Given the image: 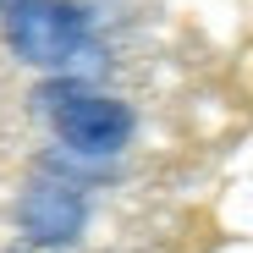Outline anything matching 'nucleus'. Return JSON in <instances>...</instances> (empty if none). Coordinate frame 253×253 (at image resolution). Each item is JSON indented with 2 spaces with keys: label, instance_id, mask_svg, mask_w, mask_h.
Wrapping results in <instances>:
<instances>
[{
  "label": "nucleus",
  "instance_id": "obj_2",
  "mask_svg": "<svg viewBox=\"0 0 253 253\" xmlns=\"http://www.w3.org/2000/svg\"><path fill=\"white\" fill-rule=\"evenodd\" d=\"M39 110H50L55 132L66 149L77 154H116L126 138H132V110L110 94H88L77 83H61V88H39Z\"/></svg>",
  "mask_w": 253,
  "mask_h": 253
},
{
  "label": "nucleus",
  "instance_id": "obj_4",
  "mask_svg": "<svg viewBox=\"0 0 253 253\" xmlns=\"http://www.w3.org/2000/svg\"><path fill=\"white\" fill-rule=\"evenodd\" d=\"M11 6H17V0H0V17H6V11H11Z\"/></svg>",
  "mask_w": 253,
  "mask_h": 253
},
{
  "label": "nucleus",
  "instance_id": "obj_1",
  "mask_svg": "<svg viewBox=\"0 0 253 253\" xmlns=\"http://www.w3.org/2000/svg\"><path fill=\"white\" fill-rule=\"evenodd\" d=\"M6 44L39 72H61L88 44V11L77 0H17L6 11Z\"/></svg>",
  "mask_w": 253,
  "mask_h": 253
},
{
  "label": "nucleus",
  "instance_id": "obj_3",
  "mask_svg": "<svg viewBox=\"0 0 253 253\" xmlns=\"http://www.w3.org/2000/svg\"><path fill=\"white\" fill-rule=\"evenodd\" d=\"M17 226L28 242L39 248H66L83 237L88 226V198H83L72 182H55V176H39L28 182V193L17 198Z\"/></svg>",
  "mask_w": 253,
  "mask_h": 253
}]
</instances>
